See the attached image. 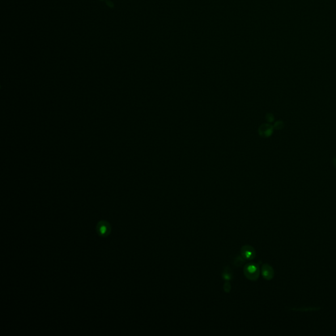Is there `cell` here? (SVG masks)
<instances>
[{"mask_svg":"<svg viewBox=\"0 0 336 336\" xmlns=\"http://www.w3.org/2000/svg\"><path fill=\"white\" fill-rule=\"evenodd\" d=\"M284 123L282 122L279 121V122H277L275 123V126H274V127H275V129H276V130H282L284 127Z\"/></svg>","mask_w":336,"mask_h":336,"instance_id":"obj_9","label":"cell"},{"mask_svg":"<svg viewBox=\"0 0 336 336\" xmlns=\"http://www.w3.org/2000/svg\"><path fill=\"white\" fill-rule=\"evenodd\" d=\"M261 274L266 280H271L274 276V270L268 264H264L261 267Z\"/></svg>","mask_w":336,"mask_h":336,"instance_id":"obj_4","label":"cell"},{"mask_svg":"<svg viewBox=\"0 0 336 336\" xmlns=\"http://www.w3.org/2000/svg\"><path fill=\"white\" fill-rule=\"evenodd\" d=\"M273 131V127L269 124H264L259 128V134L264 137H270Z\"/></svg>","mask_w":336,"mask_h":336,"instance_id":"obj_5","label":"cell"},{"mask_svg":"<svg viewBox=\"0 0 336 336\" xmlns=\"http://www.w3.org/2000/svg\"><path fill=\"white\" fill-rule=\"evenodd\" d=\"M223 289H224V290H225V292L226 293L230 292V289H231V285H230V282L229 281L226 282L225 283V284L223 285Z\"/></svg>","mask_w":336,"mask_h":336,"instance_id":"obj_8","label":"cell"},{"mask_svg":"<svg viewBox=\"0 0 336 336\" xmlns=\"http://www.w3.org/2000/svg\"><path fill=\"white\" fill-rule=\"evenodd\" d=\"M101 1H103V0H101Z\"/></svg>","mask_w":336,"mask_h":336,"instance_id":"obj_12","label":"cell"},{"mask_svg":"<svg viewBox=\"0 0 336 336\" xmlns=\"http://www.w3.org/2000/svg\"><path fill=\"white\" fill-rule=\"evenodd\" d=\"M266 118L268 122H272L274 120V116L271 113H268L266 116Z\"/></svg>","mask_w":336,"mask_h":336,"instance_id":"obj_10","label":"cell"},{"mask_svg":"<svg viewBox=\"0 0 336 336\" xmlns=\"http://www.w3.org/2000/svg\"><path fill=\"white\" fill-rule=\"evenodd\" d=\"M332 163H333V165L336 168V158H334L333 159V161H332Z\"/></svg>","mask_w":336,"mask_h":336,"instance_id":"obj_11","label":"cell"},{"mask_svg":"<svg viewBox=\"0 0 336 336\" xmlns=\"http://www.w3.org/2000/svg\"><path fill=\"white\" fill-rule=\"evenodd\" d=\"M244 273L248 279L255 281L258 279L260 274L259 265L254 263H249L244 267Z\"/></svg>","mask_w":336,"mask_h":336,"instance_id":"obj_1","label":"cell"},{"mask_svg":"<svg viewBox=\"0 0 336 336\" xmlns=\"http://www.w3.org/2000/svg\"><path fill=\"white\" fill-rule=\"evenodd\" d=\"M112 227L109 222L105 220L100 221L97 225L96 230L98 234L101 237H107L111 233Z\"/></svg>","mask_w":336,"mask_h":336,"instance_id":"obj_2","label":"cell"},{"mask_svg":"<svg viewBox=\"0 0 336 336\" xmlns=\"http://www.w3.org/2000/svg\"><path fill=\"white\" fill-rule=\"evenodd\" d=\"M222 277L227 281H229L233 279V272H232L231 269L229 267H227L223 269Z\"/></svg>","mask_w":336,"mask_h":336,"instance_id":"obj_6","label":"cell"},{"mask_svg":"<svg viewBox=\"0 0 336 336\" xmlns=\"http://www.w3.org/2000/svg\"><path fill=\"white\" fill-rule=\"evenodd\" d=\"M241 255L245 259L251 260L255 258V249L250 245H246L241 248Z\"/></svg>","mask_w":336,"mask_h":336,"instance_id":"obj_3","label":"cell"},{"mask_svg":"<svg viewBox=\"0 0 336 336\" xmlns=\"http://www.w3.org/2000/svg\"><path fill=\"white\" fill-rule=\"evenodd\" d=\"M244 261H245V259H244L242 256L238 255L236 256V258L234 260V263L237 267H240L244 264Z\"/></svg>","mask_w":336,"mask_h":336,"instance_id":"obj_7","label":"cell"}]
</instances>
